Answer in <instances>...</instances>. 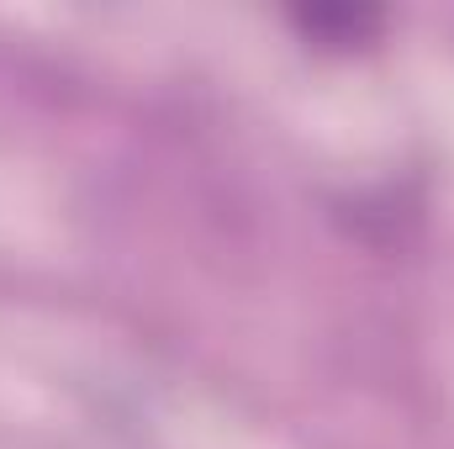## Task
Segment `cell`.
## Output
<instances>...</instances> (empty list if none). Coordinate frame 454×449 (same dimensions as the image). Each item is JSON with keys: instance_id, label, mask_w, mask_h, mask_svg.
Returning a JSON list of instances; mask_svg holds the SVG:
<instances>
[{"instance_id": "cell-1", "label": "cell", "mask_w": 454, "mask_h": 449, "mask_svg": "<svg viewBox=\"0 0 454 449\" xmlns=\"http://www.w3.org/2000/svg\"><path fill=\"white\" fill-rule=\"evenodd\" d=\"M296 21L312 32V37H323V43H359V37H370L375 27H380V16L375 11H364V5H312V11H296Z\"/></svg>"}]
</instances>
